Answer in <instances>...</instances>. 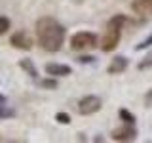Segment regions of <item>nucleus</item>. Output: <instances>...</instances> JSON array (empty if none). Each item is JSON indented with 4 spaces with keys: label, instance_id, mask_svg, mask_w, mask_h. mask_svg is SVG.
<instances>
[{
    "label": "nucleus",
    "instance_id": "obj_12",
    "mask_svg": "<svg viewBox=\"0 0 152 143\" xmlns=\"http://www.w3.org/2000/svg\"><path fill=\"white\" fill-rule=\"evenodd\" d=\"M150 67H152V50L142 57L139 63H137V69H139V71H146V69H150Z\"/></svg>",
    "mask_w": 152,
    "mask_h": 143
},
{
    "label": "nucleus",
    "instance_id": "obj_11",
    "mask_svg": "<svg viewBox=\"0 0 152 143\" xmlns=\"http://www.w3.org/2000/svg\"><path fill=\"white\" fill-rule=\"evenodd\" d=\"M118 116H120V120H122V122H126V124H135V120H137L135 114H133L129 109H124V107L120 109V111H118Z\"/></svg>",
    "mask_w": 152,
    "mask_h": 143
},
{
    "label": "nucleus",
    "instance_id": "obj_4",
    "mask_svg": "<svg viewBox=\"0 0 152 143\" xmlns=\"http://www.w3.org/2000/svg\"><path fill=\"white\" fill-rule=\"evenodd\" d=\"M101 107H103L101 97H99V95H93V94L84 95V97L78 101V113L84 114V116H89V114L99 113V111H101Z\"/></svg>",
    "mask_w": 152,
    "mask_h": 143
},
{
    "label": "nucleus",
    "instance_id": "obj_1",
    "mask_svg": "<svg viewBox=\"0 0 152 143\" xmlns=\"http://www.w3.org/2000/svg\"><path fill=\"white\" fill-rule=\"evenodd\" d=\"M34 31H36V40L44 52L55 54L65 44L66 29L55 17H40L34 25Z\"/></svg>",
    "mask_w": 152,
    "mask_h": 143
},
{
    "label": "nucleus",
    "instance_id": "obj_9",
    "mask_svg": "<svg viewBox=\"0 0 152 143\" xmlns=\"http://www.w3.org/2000/svg\"><path fill=\"white\" fill-rule=\"evenodd\" d=\"M70 73H72V69L65 63H48L46 65V74L55 76V78H59V76H69Z\"/></svg>",
    "mask_w": 152,
    "mask_h": 143
},
{
    "label": "nucleus",
    "instance_id": "obj_19",
    "mask_svg": "<svg viewBox=\"0 0 152 143\" xmlns=\"http://www.w3.org/2000/svg\"><path fill=\"white\" fill-rule=\"evenodd\" d=\"M145 107H148V109H152V88L146 92V95H145Z\"/></svg>",
    "mask_w": 152,
    "mask_h": 143
},
{
    "label": "nucleus",
    "instance_id": "obj_14",
    "mask_svg": "<svg viewBox=\"0 0 152 143\" xmlns=\"http://www.w3.org/2000/svg\"><path fill=\"white\" fill-rule=\"evenodd\" d=\"M10 29H12V21H10L6 15H0V36L6 35Z\"/></svg>",
    "mask_w": 152,
    "mask_h": 143
},
{
    "label": "nucleus",
    "instance_id": "obj_10",
    "mask_svg": "<svg viewBox=\"0 0 152 143\" xmlns=\"http://www.w3.org/2000/svg\"><path fill=\"white\" fill-rule=\"evenodd\" d=\"M19 67H21L31 78H36V76H38V71H36V67H34V63H32L31 59H21V61H19Z\"/></svg>",
    "mask_w": 152,
    "mask_h": 143
},
{
    "label": "nucleus",
    "instance_id": "obj_5",
    "mask_svg": "<svg viewBox=\"0 0 152 143\" xmlns=\"http://www.w3.org/2000/svg\"><path fill=\"white\" fill-rule=\"evenodd\" d=\"M110 137L114 141H122V143L133 141V139H137V128H135V124H126L124 122L120 128H114L110 132Z\"/></svg>",
    "mask_w": 152,
    "mask_h": 143
},
{
    "label": "nucleus",
    "instance_id": "obj_17",
    "mask_svg": "<svg viewBox=\"0 0 152 143\" xmlns=\"http://www.w3.org/2000/svg\"><path fill=\"white\" fill-rule=\"evenodd\" d=\"M55 120L59 122V124H65V126H66V124H70V116L66 113H57L55 114Z\"/></svg>",
    "mask_w": 152,
    "mask_h": 143
},
{
    "label": "nucleus",
    "instance_id": "obj_3",
    "mask_svg": "<svg viewBox=\"0 0 152 143\" xmlns=\"http://www.w3.org/2000/svg\"><path fill=\"white\" fill-rule=\"evenodd\" d=\"M97 46V35L89 31H80L76 35L70 36V48L74 52H84V50H91Z\"/></svg>",
    "mask_w": 152,
    "mask_h": 143
},
{
    "label": "nucleus",
    "instance_id": "obj_7",
    "mask_svg": "<svg viewBox=\"0 0 152 143\" xmlns=\"http://www.w3.org/2000/svg\"><path fill=\"white\" fill-rule=\"evenodd\" d=\"M127 65H129V59L124 55H116L114 59H110V63L107 67V73L108 74H122L124 71L127 69Z\"/></svg>",
    "mask_w": 152,
    "mask_h": 143
},
{
    "label": "nucleus",
    "instance_id": "obj_20",
    "mask_svg": "<svg viewBox=\"0 0 152 143\" xmlns=\"http://www.w3.org/2000/svg\"><path fill=\"white\" fill-rule=\"evenodd\" d=\"M6 101H8V97L4 94H0V107H2V105H6Z\"/></svg>",
    "mask_w": 152,
    "mask_h": 143
},
{
    "label": "nucleus",
    "instance_id": "obj_15",
    "mask_svg": "<svg viewBox=\"0 0 152 143\" xmlns=\"http://www.w3.org/2000/svg\"><path fill=\"white\" fill-rule=\"evenodd\" d=\"M152 46V32H150V35L148 36H146L145 38V40H142V42H139V44H137L135 46V52H141V50H146V48H150Z\"/></svg>",
    "mask_w": 152,
    "mask_h": 143
},
{
    "label": "nucleus",
    "instance_id": "obj_13",
    "mask_svg": "<svg viewBox=\"0 0 152 143\" xmlns=\"http://www.w3.org/2000/svg\"><path fill=\"white\" fill-rule=\"evenodd\" d=\"M38 86H40V88H46V90H55L57 88V80H55V76H51V78H44V80L38 82Z\"/></svg>",
    "mask_w": 152,
    "mask_h": 143
},
{
    "label": "nucleus",
    "instance_id": "obj_16",
    "mask_svg": "<svg viewBox=\"0 0 152 143\" xmlns=\"http://www.w3.org/2000/svg\"><path fill=\"white\" fill-rule=\"evenodd\" d=\"M12 116H15V111H12L6 105H2L0 107V120H6V118H12Z\"/></svg>",
    "mask_w": 152,
    "mask_h": 143
},
{
    "label": "nucleus",
    "instance_id": "obj_8",
    "mask_svg": "<svg viewBox=\"0 0 152 143\" xmlns=\"http://www.w3.org/2000/svg\"><path fill=\"white\" fill-rule=\"evenodd\" d=\"M131 10L137 15L148 17L152 15V0H131Z\"/></svg>",
    "mask_w": 152,
    "mask_h": 143
},
{
    "label": "nucleus",
    "instance_id": "obj_18",
    "mask_svg": "<svg viewBox=\"0 0 152 143\" xmlns=\"http://www.w3.org/2000/svg\"><path fill=\"white\" fill-rule=\"evenodd\" d=\"M78 63H84V65L95 63V57H93V55H80V57H78Z\"/></svg>",
    "mask_w": 152,
    "mask_h": 143
},
{
    "label": "nucleus",
    "instance_id": "obj_2",
    "mask_svg": "<svg viewBox=\"0 0 152 143\" xmlns=\"http://www.w3.org/2000/svg\"><path fill=\"white\" fill-rule=\"evenodd\" d=\"M127 23V17L124 13H116L108 19L107 27H104V35L101 40V50L103 52H114L120 44V38H122V31Z\"/></svg>",
    "mask_w": 152,
    "mask_h": 143
},
{
    "label": "nucleus",
    "instance_id": "obj_6",
    "mask_svg": "<svg viewBox=\"0 0 152 143\" xmlns=\"http://www.w3.org/2000/svg\"><path fill=\"white\" fill-rule=\"evenodd\" d=\"M10 44H12L13 48H17V50H32V46H34V40H32V36L28 35L27 31H17L15 35H12V38H10Z\"/></svg>",
    "mask_w": 152,
    "mask_h": 143
}]
</instances>
